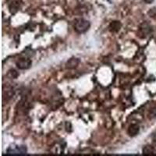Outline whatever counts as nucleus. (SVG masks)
Here are the masks:
<instances>
[{
	"instance_id": "obj_1",
	"label": "nucleus",
	"mask_w": 156,
	"mask_h": 156,
	"mask_svg": "<svg viewBox=\"0 0 156 156\" xmlns=\"http://www.w3.org/2000/svg\"><path fill=\"white\" fill-rule=\"evenodd\" d=\"M74 27H75V30H76V31H77L78 33H84L89 29L90 23L87 20L81 19V20H78L77 22H76Z\"/></svg>"
},
{
	"instance_id": "obj_2",
	"label": "nucleus",
	"mask_w": 156,
	"mask_h": 156,
	"mask_svg": "<svg viewBox=\"0 0 156 156\" xmlns=\"http://www.w3.org/2000/svg\"><path fill=\"white\" fill-rule=\"evenodd\" d=\"M31 61L27 59H20V60L16 62V66L20 69H27L30 68L31 66Z\"/></svg>"
},
{
	"instance_id": "obj_3",
	"label": "nucleus",
	"mask_w": 156,
	"mask_h": 156,
	"mask_svg": "<svg viewBox=\"0 0 156 156\" xmlns=\"http://www.w3.org/2000/svg\"><path fill=\"white\" fill-rule=\"evenodd\" d=\"M26 152H27V149L24 146H20L16 147V149L9 148L7 151L8 154H25Z\"/></svg>"
},
{
	"instance_id": "obj_4",
	"label": "nucleus",
	"mask_w": 156,
	"mask_h": 156,
	"mask_svg": "<svg viewBox=\"0 0 156 156\" xmlns=\"http://www.w3.org/2000/svg\"><path fill=\"white\" fill-rule=\"evenodd\" d=\"M139 126L137 124H132L129 127V129H128V134L130 135V136L134 137L136 136L137 134L139 133Z\"/></svg>"
},
{
	"instance_id": "obj_5",
	"label": "nucleus",
	"mask_w": 156,
	"mask_h": 156,
	"mask_svg": "<svg viewBox=\"0 0 156 156\" xmlns=\"http://www.w3.org/2000/svg\"><path fill=\"white\" fill-rule=\"evenodd\" d=\"M79 64V59L77 58H73L70 59L68 62H67V67L72 69V68H75L77 67V66Z\"/></svg>"
},
{
	"instance_id": "obj_6",
	"label": "nucleus",
	"mask_w": 156,
	"mask_h": 156,
	"mask_svg": "<svg viewBox=\"0 0 156 156\" xmlns=\"http://www.w3.org/2000/svg\"><path fill=\"white\" fill-rule=\"evenodd\" d=\"M121 24L120 23H119L118 21H114L110 24V27L113 31H117L120 29Z\"/></svg>"
},
{
	"instance_id": "obj_7",
	"label": "nucleus",
	"mask_w": 156,
	"mask_h": 156,
	"mask_svg": "<svg viewBox=\"0 0 156 156\" xmlns=\"http://www.w3.org/2000/svg\"><path fill=\"white\" fill-rule=\"evenodd\" d=\"M154 152V149L153 147L151 146H145L143 148V154L144 155H152Z\"/></svg>"
},
{
	"instance_id": "obj_8",
	"label": "nucleus",
	"mask_w": 156,
	"mask_h": 156,
	"mask_svg": "<svg viewBox=\"0 0 156 156\" xmlns=\"http://www.w3.org/2000/svg\"><path fill=\"white\" fill-rule=\"evenodd\" d=\"M145 2H146V3H152V2H153V0H145Z\"/></svg>"
},
{
	"instance_id": "obj_9",
	"label": "nucleus",
	"mask_w": 156,
	"mask_h": 156,
	"mask_svg": "<svg viewBox=\"0 0 156 156\" xmlns=\"http://www.w3.org/2000/svg\"><path fill=\"white\" fill-rule=\"evenodd\" d=\"M153 140H154L155 143H156V134L155 135L154 137H153Z\"/></svg>"
}]
</instances>
